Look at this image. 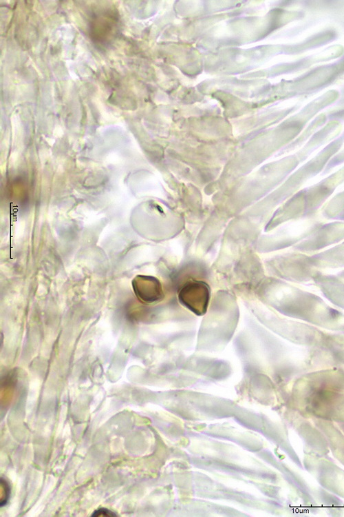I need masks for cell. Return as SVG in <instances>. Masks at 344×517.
<instances>
[{"mask_svg":"<svg viewBox=\"0 0 344 517\" xmlns=\"http://www.w3.org/2000/svg\"><path fill=\"white\" fill-rule=\"evenodd\" d=\"M209 298L207 285L202 282H189L184 285L180 293L182 303L195 313L205 312Z\"/></svg>","mask_w":344,"mask_h":517,"instance_id":"cell-1","label":"cell"},{"mask_svg":"<svg viewBox=\"0 0 344 517\" xmlns=\"http://www.w3.org/2000/svg\"><path fill=\"white\" fill-rule=\"evenodd\" d=\"M140 278L136 282L134 291L141 300L151 303L162 297L163 292L158 280L151 277Z\"/></svg>","mask_w":344,"mask_h":517,"instance_id":"cell-2","label":"cell"},{"mask_svg":"<svg viewBox=\"0 0 344 517\" xmlns=\"http://www.w3.org/2000/svg\"><path fill=\"white\" fill-rule=\"evenodd\" d=\"M1 501H0V506L1 507L5 506L8 501L10 496V487L8 483V481L4 479L3 478H1Z\"/></svg>","mask_w":344,"mask_h":517,"instance_id":"cell-3","label":"cell"},{"mask_svg":"<svg viewBox=\"0 0 344 517\" xmlns=\"http://www.w3.org/2000/svg\"><path fill=\"white\" fill-rule=\"evenodd\" d=\"M116 516L114 512L106 508H100L92 514V517H113Z\"/></svg>","mask_w":344,"mask_h":517,"instance_id":"cell-4","label":"cell"}]
</instances>
